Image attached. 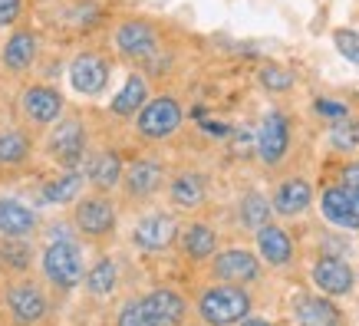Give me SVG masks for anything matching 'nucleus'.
<instances>
[{
  "instance_id": "f257e3e1",
  "label": "nucleus",
  "mask_w": 359,
  "mask_h": 326,
  "mask_svg": "<svg viewBox=\"0 0 359 326\" xmlns=\"http://www.w3.org/2000/svg\"><path fill=\"white\" fill-rule=\"evenodd\" d=\"M40 271H43V280L56 294H69L86 280L89 267L76 240H50L43 254H40Z\"/></svg>"
},
{
  "instance_id": "f03ea898",
  "label": "nucleus",
  "mask_w": 359,
  "mask_h": 326,
  "mask_svg": "<svg viewBox=\"0 0 359 326\" xmlns=\"http://www.w3.org/2000/svg\"><path fill=\"white\" fill-rule=\"evenodd\" d=\"M4 313L13 326H40L50 316V297L30 273H17L4 287Z\"/></svg>"
},
{
  "instance_id": "7ed1b4c3",
  "label": "nucleus",
  "mask_w": 359,
  "mask_h": 326,
  "mask_svg": "<svg viewBox=\"0 0 359 326\" xmlns=\"http://www.w3.org/2000/svg\"><path fill=\"white\" fill-rule=\"evenodd\" d=\"M250 313V294L241 283H224L208 287L205 294L198 297V316L208 326H234L241 320H248Z\"/></svg>"
},
{
  "instance_id": "20e7f679",
  "label": "nucleus",
  "mask_w": 359,
  "mask_h": 326,
  "mask_svg": "<svg viewBox=\"0 0 359 326\" xmlns=\"http://www.w3.org/2000/svg\"><path fill=\"white\" fill-rule=\"evenodd\" d=\"M116 224H119V215H116V205H112V198L106 191L76 198L73 228L83 240H109L116 234Z\"/></svg>"
},
{
  "instance_id": "39448f33",
  "label": "nucleus",
  "mask_w": 359,
  "mask_h": 326,
  "mask_svg": "<svg viewBox=\"0 0 359 326\" xmlns=\"http://www.w3.org/2000/svg\"><path fill=\"white\" fill-rule=\"evenodd\" d=\"M46 155L60 168H79L89 158V132L79 119H60L46 135Z\"/></svg>"
},
{
  "instance_id": "423d86ee",
  "label": "nucleus",
  "mask_w": 359,
  "mask_h": 326,
  "mask_svg": "<svg viewBox=\"0 0 359 326\" xmlns=\"http://www.w3.org/2000/svg\"><path fill=\"white\" fill-rule=\"evenodd\" d=\"M182 125V106H178V99L172 96H158V99H149L142 112L135 116V129L139 135L152 142H162L168 135H175Z\"/></svg>"
},
{
  "instance_id": "0eeeda50",
  "label": "nucleus",
  "mask_w": 359,
  "mask_h": 326,
  "mask_svg": "<svg viewBox=\"0 0 359 326\" xmlns=\"http://www.w3.org/2000/svg\"><path fill=\"white\" fill-rule=\"evenodd\" d=\"M211 273L224 283H241L244 287V283H254L261 277V257L244 247L221 250V254H215V261H211Z\"/></svg>"
},
{
  "instance_id": "6e6552de",
  "label": "nucleus",
  "mask_w": 359,
  "mask_h": 326,
  "mask_svg": "<svg viewBox=\"0 0 359 326\" xmlns=\"http://www.w3.org/2000/svg\"><path fill=\"white\" fill-rule=\"evenodd\" d=\"M290 152V122L283 112H267L257 129V155L264 165H280Z\"/></svg>"
},
{
  "instance_id": "1a4fd4ad",
  "label": "nucleus",
  "mask_w": 359,
  "mask_h": 326,
  "mask_svg": "<svg viewBox=\"0 0 359 326\" xmlns=\"http://www.w3.org/2000/svg\"><path fill=\"white\" fill-rule=\"evenodd\" d=\"M20 112H23V119L30 122V125H36V129L53 125L63 116V96L53 86H30V89H23V96H20Z\"/></svg>"
},
{
  "instance_id": "9d476101",
  "label": "nucleus",
  "mask_w": 359,
  "mask_h": 326,
  "mask_svg": "<svg viewBox=\"0 0 359 326\" xmlns=\"http://www.w3.org/2000/svg\"><path fill=\"white\" fill-rule=\"evenodd\" d=\"M178 234H182L178 221H175L172 215L155 211V215H145L142 221H135V228H132V244L142 250H165L178 240Z\"/></svg>"
},
{
  "instance_id": "9b49d317",
  "label": "nucleus",
  "mask_w": 359,
  "mask_h": 326,
  "mask_svg": "<svg viewBox=\"0 0 359 326\" xmlns=\"http://www.w3.org/2000/svg\"><path fill=\"white\" fill-rule=\"evenodd\" d=\"M116 46L126 60H135V63H149L155 53H158V36L145 20H126L116 30Z\"/></svg>"
},
{
  "instance_id": "f8f14e48",
  "label": "nucleus",
  "mask_w": 359,
  "mask_h": 326,
  "mask_svg": "<svg viewBox=\"0 0 359 326\" xmlns=\"http://www.w3.org/2000/svg\"><path fill=\"white\" fill-rule=\"evenodd\" d=\"M320 211L337 228L359 231V191H353V188H346V185L327 188L320 195Z\"/></svg>"
},
{
  "instance_id": "ddd939ff",
  "label": "nucleus",
  "mask_w": 359,
  "mask_h": 326,
  "mask_svg": "<svg viewBox=\"0 0 359 326\" xmlns=\"http://www.w3.org/2000/svg\"><path fill=\"white\" fill-rule=\"evenodd\" d=\"M313 283L320 294L327 297H346L356 287V271L339 257H320L313 264Z\"/></svg>"
},
{
  "instance_id": "4468645a",
  "label": "nucleus",
  "mask_w": 359,
  "mask_h": 326,
  "mask_svg": "<svg viewBox=\"0 0 359 326\" xmlns=\"http://www.w3.org/2000/svg\"><path fill=\"white\" fill-rule=\"evenodd\" d=\"M69 83L83 96H99L109 83V63L96 53H79L69 66Z\"/></svg>"
},
{
  "instance_id": "2eb2a0df",
  "label": "nucleus",
  "mask_w": 359,
  "mask_h": 326,
  "mask_svg": "<svg viewBox=\"0 0 359 326\" xmlns=\"http://www.w3.org/2000/svg\"><path fill=\"white\" fill-rule=\"evenodd\" d=\"M142 304H145V310H149L152 326H182L185 323V316H188L185 297L175 294V290H168V287L145 294L142 297Z\"/></svg>"
},
{
  "instance_id": "dca6fc26",
  "label": "nucleus",
  "mask_w": 359,
  "mask_h": 326,
  "mask_svg": "<svg viewBox=\"0 0 359 326\" xmlns=\"http://www.w3.org/2000/svg\"><path fill=\"white\" fill-rule=\"evenodd\" d=\"M40 228V217L30 205L17 198H0V238H33Z\"/></svg>"
},
{
  "instance_id": "f3484780",
  "label": "nucleus",
  "mask_w": 359,
  "mask_h": 326,
  "mask_svg": "<svg viewBox=\"0 0 359 326\" xmlns=\"http://www.w3.org/2000/svg\"><path fill=\"white\" fill-rule=\"evenodd\" d=\"M165 182V168L152 158H139V162H132L122 175V188H126V195L129 198H152Z\"/></svg>"
},
{
  "instance_id": "a211bd4d",
  "label": "nucleus",
  "mask_w": 359,
  "mask_h": 326,
  "mask_svg": "<svg viewBox=\"0 0 359 326\" xmlns=\"http://www.w3.org/2000/svg\"><path fill=\"white\" fill-rule=\"evenodd\" d=\"M294 320L297 326H343V313L337 310V304H330L327 294H300L294 300Z\"/></svg>"
},
{
  "instance_id": "6ab92c4d",
  "label": "nucleus",
  "mask_w": 359,
  "mask_h": 326,
  "mask_svg": "<svg viewBox=\"0 0 359 326\" xmlns=\"http://www.w3.org/2000/svg\"><path fill=\"white\" fill-rule=\"evenodd\" d=\"M122 158L112 149H102V152H93L86 158V182L96 191H112L116 185H122Z\"/></svg>"
},
{
  "instance_id": "aec40b11",
  "label": "nucleus",
  "mask_w": 359,
  "mask_h": 326,
  "mask_svg": "<svg viewBox=\"0 0 359 326\" xmlns=\"http://www.w3.org/2000/svg\"><path fill=\"white\" fill-rule=\"evenodd\" d=\"M257 254L271 267H287L294 261V240H290V234L280 224H264L257 231Z\"/></svg>"
},
{
  "instance_id": "412c9836",
  "label": "nucleus",
  "mask_w": 359,
  "mask_h": 326,
  "mask_svg": "<svg viewBox=\"0 0 359 326\" xmlns=\"http://www.w3.org/2000/svg\"><path fill=\"white\" fill-rule=\"evenodd\" d=\"M271 201H273V211H277V215L297 217L310 208V201H313V188H310V182H304V178H287V182L273 191Z\"/></svg>"
},
{
  "instance_id": "4be33fe9",
  "label": "nucleus",
  "mask_w": 359,
  "mask_h": 326,
  "mask_svg": "<svg viewBox=\"0 0 359 326\" xmlns=\"http://www.w3.org/2000/svg\"><path fill=\"white\" fill-rule=\"evenodd\" d=\"M178 244H182V254H185L188 261H208V257L218 254V234L208 228V224H198V221L182 228Z\"/></svg>"
},
{
  "instance_id": "5701e85b",
  "label": "nucleus",
  "mask_w": 359,
  "mask_h": 326,
  "mask_svg": "<svg viewBox=\"0 0 359 326\" xmlns=\"http://www.w3.org/2000/svg\"><path fill=\"white\" fill-rule=\"evenodd\" d=\"M36 63V33L30 30H13L11 40L4 43V66L11 73H23Z\"/></svg>"
},
{
  "instance_id": "b1692460",
  "label": "nucleus",
  "mask_w": 359,
  "mask_h": 326,
  "mask_svg": "<svg viewBox=\"0 0 359 326\" xmlns=\"http://www.w3.org/2000/svg\"><path fill=\"white\" fill-rule=\"evenodd\" d=\"M83 182H86V178H83L79 168H66V175L43 182V188H40V201H43V205H69V201H76L79 198Z\"/></svg>"
},
{
  "instance_id": "393cba45",
  "label": "nucleus",
  "mask_w": 359,
  "mask_h": 326,
  "mask_svg": "<svg viewBox=\"0 0 359 326\" xmlns=\"http://www.w3.org/2000/svg\"><path fill=\"white\" fill-rule=\"evenodd\" d=\"M168 195H172V205L175 208H185V211H191V208L205 205L208 185H205V178H201L198 172H182V175H175V178H172Z\"/></svg>"
},
{
  "instance_id": "a878e982",
  "label": "nucleus",
  "mask_w": 359,
  "mask_h": 326,
  "mask_svg": "<svg viewBox=\"0 0 359 326\" xmlns=\"http://www.w3.org/2000/svg\"><path fill=\"white\" fill-rule=\"evenodd\" d=\"M33 247L30 238H4L0 240V267L11 273H30L33 271Z\"/></svg>"
},
{
  "instance_id": "bb28decb",
  "label": "nucleus",
  "mask_w": 359,
  "mask_h": 326,
  "mask_svg": "<svg viewBox=\"0 0 359 326\" xmlns=\"http://www.w3.org/2000/svg\"><path fill=\"white\" fill-rule=\"evenodd\" d=\"M33 155V142L30 135H23L17 129L0 132V168H20L30 162Z\"/></svg>"
},
{
  "instance_id": "cd10ccee",
  "label": "nucleus",
  "mask_w": 359,
  "mask_h": 326,
  "mask_svg": "<svg viewBox=\"0 0 359 326\" xmlns=\"http://www.w3.org/2000/svg\"><path fill=\"white\" fill-rule=\"evenodd\" d=\"M145 102H149V86H145V79H142L139 73H132V76L126 79V86L119 89V96L109 102V109L116 116H135V112H142Z\"/></svg>"
},
{
  "instance_id": "c85d7f7f",
  "label": "nucleus",
  "mask_w": 359,
  "mask_h": 326,
  "mask_svg": "<svg viewBox=\"0 0 359 326\" xmlns=\"http://www.w3.org/2000/svg\"><path fill=\"white\" fill-rule=\"evenodd\" d=\"M116 283H119V267H116V261H112V257H99L86 271L83 287H86L93 297H109L112 290H116Z\"/></svg>"
},
{
  "instance_id": "c756f323",
  "label": "nucleus",
  "mask_w": 359,
  "mask_h": 326,
  "mask_svg": "<svg viewBox=\"0 0 359 326\" xmlns=\"http://www.w3.org/2000/svg\"><path fill=\"white\" fill-rule=\"evenodd\" d=\"M273 215V201L261 195V191H250V195L241 198V224L250 231H261L264 224H271Z\"/></svg>"
},
{
  "instance_id": "7c9ffc66",
  "label": "nucleus",
  "mask_w": 359,
  "mask_h": 326,
  "mask_svg": "<svg viewBox=\"0 0 359 326\" xmlns=\"http://www.w3.org/2000/svg\"><path fill=\"white\" fill-rule=\"evenodd\" d=\"M330 142H333V149H339V152H353V149L359 145V125L356 122H349V119L333 122Z\"/></svg>"
},
{
  "instance_id": "2f4dec72",
  "label": "nucleus",
  "mask_w": 359,
  "mask_h": 326,
  "mask_svg": "<svg viewBox=\"0 0 359 326\" xmlns=\"http://www.w3.org/2000/svg\"><path fill=\"white\" fill-rule=\"evenodd\" d=\"M261 86L264 89H271V93H287V89L294 86V73L290 69H283V66H273V63H267V66H261Z\"/></svg>"
},
{
  "instance_id": "473e14b6",
  "label": "nucleus",
  "mask_w": 359,
  "mask_h": 326,
  "mask_svg": "<svg viewBox=\"0 0 359 326\" xmlns=\"http://www.w3.org/2000/svg\"><path fill=\"white\" fill-rule=\"evenodd\" d=\"M116 326H152V320H149V310H145V304L139 300H126L119 310V316H116Z\"/></svg>"
},
{
  "instance_id": "72a5a7b5",
  "label": "nucleus",
  "mask_w": 359,
  "mask_h": 326,
  "mask_svg": "<svg viewBox=\"0 0 359 326\" xmlns=\"http://www.w3.org/2000/svg\"><path fill=\"white\" fill-rule=\"evenodd\" d=\"M333 43H337V50L346 56L349 63L359 66V33L356 30H337L333 33Z\"/></svg>"
},
{
  "instance_id": "f704fd0d",
  "label": "nucleus",
  "mask_w": 359,
  "mask_h": 326,
  "mask_svg": "<svg viewBox=\"0 0 359 326\" xmlns=\"http://www.w3.org/2000/svg\"><path fill=\"white\" fill-rule=\"evenodd\" d=\"M23 0H0V27H11L20 20Z\"/></svg>"
},
{
  "instance_id": "c9c22d12",
  "label": "nucleus",
  "mask_w": 359,
  "mask_h": 326,
  "mask_svg": "<svg viewBox=\"0 0 359 326\" xmlns=\"http://www.w3.org/2000/svg\"><path fill=\"white\" fill-rule=\"evenodd\" d=\"M316 112H320V116H330V119H346L349 116V109L343 106V102H327V99H320V102H316Z\"/></svg>"
},
{
  "instance_id": "e433bc0d",
  "label": "nucleus",
  "mask_w": 359,
  "mask_h": 326,
  "mask_svg": "<svg viewBox=\"0 0 359 326\" xmlns=\"http://www.w3.org/2000/svg\"><path fill=\"white\" fill-rule=\"evenodd\" d=\"M343 185L353 188V191H359V158H356V162H349L346 168H343Z\"/></svg>"
},
{
  "instance_id": "4c0bfd02",
  "label": "nucleus",
  "mask_w": 359,
  "mask_h": 326,
  "mask_svg": "<svg viewBox=\"0 0 359 326\" xmlns=\"http://www.w3.org/2000/svg\"><path fill=\"white\" fill-rule=\"evenodd\" d=\"M241 326H273V323H267V320H254V316H248V320H241Z\"/></svg>"
}]
</instances>
